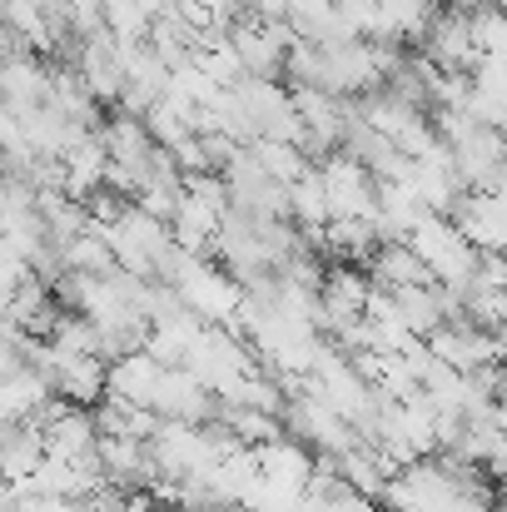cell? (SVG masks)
<instances>
[{
  "mask_svg": "<svg viewBox=\"0 0 507 512\" xmlns=\"http://www.w3.org/2000/svg\"><path fill=\"white\" fill-rule=\"evenodd\" d=\"M100 234L110 239L115 264H120V269H130V274H140V279H155L160 254L174 244V234H169L165 219H160V214H150V209H140V204H125L115 219H105V224H100Z\"/></svg>",
  "mask_w": 507,
  "mask_h": 512,
  "instance_id": "6da1fadb",
  "label": "cell"
},
{
  "mask_svg": "<svg viewBox=\"0 0 507 512\" xmlns=\"http://www.w3.org/2000/svg\"><path fill=\"white\" fill-rule=\"evenodd\" d=\"M453 224L478 254H507V199L493 189H468L453 209Z\"/></svg>",
  "mask_w": 507,
  "mask_h": 512,
  "instance_id": "7a4b0ae2",
  "label": "cell"
},
{
  "mask_svg": "<svg viewBox=\"0 0 507 512\" xmlns=\"http://www.w3.org/2000/svg\"><path fill=\"white\" fill-rule=\"evenodd\" d=\"M368 274H373L378 289H403V284H423L428 279V264L413 254L408 239H383L368 254Z\"/></svg>",
  "mask_w": 507,
  "mask_h": 512,
  "instance_id": "3957f363",
  "label": "cell"
}]
</instances>
